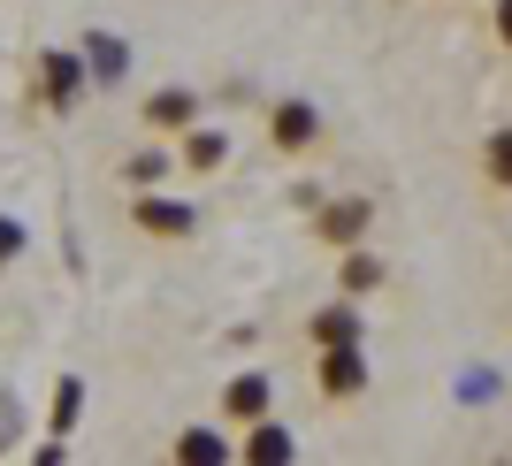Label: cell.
Wrapping results in <instances>:
<instances>
[{
	"label": "cell",
	"instance_id": "obj_1",
	"mask_svg": "<svg viewBox=\"0 0 512 466\" xmlns=\"http://www.w3.org/2000/svg\"><path fill=\"white\" fill-rule=\"evenodd\" d=\"M321 382H329V390H352V382H360V360H352V352H337V360L321 367Z\"/></svg>",
	"mask_w": 512,
	"mask_h": 466
},
{
	"label": "cell",
	"instance_id": "obj_2",
	"mask_svg": "<svg viewBox=\"0 0 512 466\" xmlns=\"http://www.w3.org/2000/svg\"><path fill=\"white\" fill-rule=\"evenodd\" d=\"M276 130L291 138V146H299V138H314V115H306V107H283V115H276Z\"/></svg>",
	"mask_w": 512,
	"mask_h": 466
},
{
	"label": "cell",
	"instance_id": "obj_3",
	"mask_svg": "<svg viewBox=\"0 0 512 466\" xmlns=\"http://www.w3.org/2000/svg\"><path fill=\"white\" fill-rule=\"evenodd\" d=\"M230 405H237V413H260V405H268V382H237V390H230Z\"/></svg>",
	"mask_w": 512,
	"mask_h": 466
},
{
	"label": "cell",
	"instance_id": "obj_4",
	"mask_svg": "<svg viewBox=\"0 0 512 466\" xmlns=\"http://www.w3.org/2000/svg\"><path fill=\"white\" fill-rule=\"evenodd\" d=\"M16 245H23V230H16V222H0V260L16 253Z\"/></svg>",
	"mask_w": 512,
	"mask_h": 466
},
{
	"label": "cell",
	"instance_id": "obj_5",
	"mask_svg": "<svg viewBox=\"0 0 512 466\" xmlns=\"http://www.w3.org/2000/svg\"><path fill=\"white\" fill-rule=\"evenodd\" d=\"M490 161H497V176H512V138H497V153H490Z\"/></svg>",
	"mask_w": 512,
	"mask_h": 466
},
{
	"label": "cell",
	"instance_id": "obj_6",
	"mask_svg": "<svg viewBox=\"0 0 512 466\" xmlns=\"http://www.w3.org/2000/svg\"><path fill=\"white\" fill-rule=\"evenodd\" d=\"M505 39H512V0H505Z\"/></svg>",
	"mask_w": 512,
	"mask_h": 466
}]
</instances>
